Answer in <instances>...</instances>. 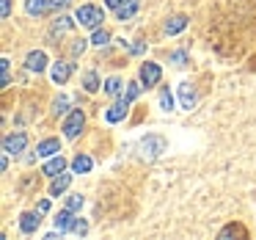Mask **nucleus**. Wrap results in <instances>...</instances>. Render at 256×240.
<instances>
[{
	"instance_id": "f257e3e1",
	"label": "nucleus",
	"mask_w": 256,
	"mask_h": 240,
	"mask_svg": "<svg viewBox=\"0 0 256 240\" xmlns=\"http://www.w3.org/2000/svg\"><path fill=\"white\" fill-rule=\"evenodd\" d=\"M74 20H78L83 28H100V23L105 20V14H102L100 6H91V3H86V6L78 9V14H74Z\"/></svg>"
},
{
	"instance_id": "f03ea898",
	"label": "nucleus",
	"mask_w": 256,
	"mask_h": 240,
	"mask_svg": "<svg viewBox=\"0 0 256 240\" xmlns=\"http://www.w3.org/2000/svg\"><path fill=\"white\" fill-rule=\"evenodd\" d=\"M166 138L162 135H146L144 141H140V155L146 157V160H154V157H160L162 152H166Z\"/></svg>"
},
{
	"instance_id": "7ed1b4c3",
	"label": "nucleus",
	"mask_w": 256,
	"mask_h": 240,
	"mask_svg": "<svg viewBox=\"0 0 256 240\" xmlns=\"http://www.w3.org/2000/svg\"><path fill=\"white\" fill-rule=\"evenodd\" d=\"M83 124H86L83 111H72L66 116V122H64V135H66V138H78L80 130H83Z\"/></svg>"
},
{
	"instance_id": "20e7f679",
	"label": "nucleus",
	"mask_w": 256,
	"mask_h": 240,
	"mask_svg": "<svg viewBox=\"0 0 256 240\" xmlns=\"http://www.w3.org/2000/svg\"><path fill=\"white\" fill-rule=\"evenodd\" d=\"M160 78H162V69H160V64H152V61H146L144 67H140V83L149 89V86H157L160 83Z\"/></svg>"
},
{
	"instance_id": "39448f33",
	"label": "nucleus",
	"mask_w": 256,
	"mask_h": 240,
	"mask_svg": "<svg viewBox=\"0 0 256 240\" xmlns=\"http://www.w3.org/2000/svg\"><path fill=\"white\" fill-rule=\"evenodd\" d=\"M25 144H28V135L25 133L6 135V141H3V152H6V155H20V152L25 149Z\"/></svg>"
},
{
	"instance_id": "423d86ee",
	"label": "nucleus",
	"mask_w": 256,
	"mask_h": 240,
	"mask_svg": "<svg viewBox=\"0 0 256 240\" xmlns=\"http://www.w3.org/2000/svg\"><path fill=\"white\" fill-rule=\"evenodd\" d=\"M69 75H72V64H66V61H56V64H52V69H50L52 83L64 86L69 80Z\"/></svg>"
},
{
	"instance_id": "0eeeda50",
	"label": "nucleus",
	"mask_w": 256,
	"mask_h": 240,
	"mask_svg": "<svg viewBox=\"0 0 256 240\" xmlns=\"http://www.w3.org/2000/svg\"><path fill=\"white\" fill-rule=\"evenodd\" d=\"M42 212L36 210V212H22V215H20V229H22L25 234H34L36 229H39V223H42Z\"/></svg>"
},
{
	"instance_id": "6e6552de",
	"label": "nucleus",
	"mask_w": 256,
	"mask_h": 240,
	"mask_svg": "<svg viewBox=\"0 0 256 240\" xmlns=\"http://www.w3.org/2000/svg\"><path fill=\"white\" fill-rule=\"evenodd\" d=\"M127 111H130V102L118 100V102H113V105L105 111V119H108L110 124H116V122H122V119L127 116Z\"/></svg>"
},
{
	"instance_id": "1a4fd4ad",
	"label": "nucleus",
	"mask_w": 256,
	"mask_h": 240,
	"mask_svg": "<svg viewBox=\"0 0 256 240\" xmlns=\"http://www.w3.org/2000/svg\"><path fill=\"white\" fill-rule=\"evenodd\" d=\"M138 9H140V0H124L122 6L116 9V20L127 23V20H132L135 14H138Z\"/></svg>"
},
{
	"instance_id": "9d476101",
	"label": "nucleus",
	"mask_w": 256,
	"mask_h": 240,
	"mask_svg": "<svg viewBox=\"0 0 256 240\" xmlns=\"http://www.w3.org/2000/svg\"><path fill=\"white\" fill-rule=\"evenodd\" d=\"M66 168V160H64L61 155H52L50 160L44 163V168H42V174H47V177H58V174Z\"/></svg>"
},
{
	"instance_id": "9b49d317",
	"label": "nucleus",
	"mask_w": 256,
	"mask_h": 240,
	"mask_svg": "<svg viewBox=\"0 0 256 240\" xmlns=\"http://www.w3.org/2000/svg\"><path fill=\"white\" fill-rule=\"evenodd\" d=\"M25 67L30 69V72H42V69L47 67V56L42 50H34V53H28V58H25Z\"/></svg>"
},
{
	"instance_id": "f8f14e48",
	"label": "nucleus",
	"mask_w": 256,
	"mask_h": 240,
	"mask_svg": "<svg viewBox=\"0 0 256 240\" xmlns=\"http://www.w3.org/2000/svg\"><path fill=\"white\" fill-rule=\"evenodd\" d=\"M179 102H182L184 111H190L196 105V89L190 83H179Z\"/></svg>"
},
{
	"instance_id": "ddd939ff",
	"label": "nucleus",
	"mask_w": 256,
	"mask_h": 240,
	"mask_svg": "<svg viewBox=\"0 0 256 240\" xmlns=\"http://www.w3.org/2000/svg\"><path fill=\"white\" fill-rule=\"evenodd\" d=\"M58 152H61L58 138H44L39 146H36V155H42V157H52V155H58Z\"/></svg>"
},
{
	"instance_id": "4468645a",
	"label": "nucleus",
	"mask_w": 256,
	"mask_h": 240,
	"mask_svg": "<svg viewBox=\"0 0 256 240\" xmlns=\"http://www.w3.org/2000/svg\"><path fill=\"white\" fill-rule=\"evenodd\" d=\"M72 212H74V210H69V207H66V210H61L56 218H52L58 232H69V229H72V223H74V215H72Z\"/></svg>"
},
{
	"instance_id": "2eb2a0df",
	"label": "nucleus",
	"mask_w": 256,
	"mask_h": 240,
	"mask_svg": "<svg viewBox=\"0 0 256 240\" xmlns=\"http://www.w3.org/2000/svg\"><path fill=\"white\" fill-rule=\"evenodd\" d=\"M69 182H72V174H58V177H52V185H50V193L52 196H61L64 190L69 188Z\"/></svg>"
},
{
	"instance_id": "dca6fc26",
	"label": "nucleus",
	"mask_w": 256,
	"mask_h": 240,
	"mask_svg": "<svg viewBox=\"0 0 256 240\" xmlns=\"http://www.w3.org/2000/svg\"><path fill=\"white\" fill-rule=\"evenodd\" d=\"M184 25H188V17H184V14H176V17L166 20V34L168 36H176L179 31H184Z\"/></svg>"
},
{
	"instance_id": "f3484780",
	"label": "nucleus",
	"mask_w": 256,
	"mask_h": 240,
	"mask_svg": "<svg viewBox=\"0 0 256 240\" xmlns=\"http://www.w3.org/2000/svg\"><path fill=\"white\" fill-rule=\"evenodd\" d=\"M78 23V20H72V17H66V14H61V17H56L52 20V28H50V34L56 36V34H66L72 25Z\"/></svg>"
},
{
	"instance_id": "a211bd4d",
	"label": "nucleus",
	"mask_w": 256,
	"mask_h": 240,
	"mask_svg": "<svg viewBox=\"0 0 256 240\" xmlns=\"http://www.w3.org/2000/svg\"><path fill=\"white\" fill-rule=\"evenodd\" d=\"M91 166H94V160H91L88 155H78V157L72 160V171H74V174H88Z\"/></svg>"
},
{
	"instance_id": "6ab92c4d",
	"label": "nucleus",
	"mask_w": 256,
	"mask_h": 240,
	"mask_svg": "<svg viewBox=\"0 0 256 240\" xmlns=\"http://www.w3.org/2000/svg\"><path fill=\"white\" fill-rule=\"evenodd\" d=\"M25 9H28L30 17H39L50 9V0H25Z\"/></svg>"
},
{
	"instance_id": "aec40b11",
	"label": "nucleus",
	"mask_w": 256,
	"mask_h": 240,
	"mask_svg": "<svg viewBox=\"0 0 256 240\" xmlns=\"http://www.w3.org/2000/svg\"><path fill=\"white\" fill-rule=\"evenodd\" d=\"M122 89H124V83H122V78H116V75L105 80V94H110V97H118V94H122Z\"/></svg>"
},
{
	"instance_id": "412c9836",
	"label": "nucleus",
	"mask_w": 256,
	"mask_h": 240,
	"mask_svg": "<svg viewBox=\"0 0 256 240\" xmlns=\"http://www.w3.org/2000/svg\"><path fill=\"white\" fill-rule=\"evenodd\" d=\"M140 89H144V86H140V83H127V91H124V97H122V100L132 105V102H135V100H138V97H140Z\"/></svg>"
},
{
	"instance_id": "4be33fe9",
	"label": "nucleus",
	"mask_w": 256,
	"mask_h": 240,
	"mask_svg": "<svg viewBox=\"0 0 256 240\" xmlns=\"http://www.w3.org/2000/svg\"><path fill=\"white\" fill-rule=\"evenodd\" d=\"M83 86H86V91H96V89H100V75H96V72H86L83 75Z\"/></svg>"
},
{
	"instance_id": "5701e85b",
	"label": "nucleus",
	"mask_w": 256,
	"mask_h": 240,
	"mask_svg": "<svg viewBox=\"0 0 256 240\" xmlns=\"http://www.w3.org/2000/svg\"><path fill=\"white\" fill-rule=\"evenodd\" d=\"M72 234H78V237H83L86 232H88V223L83 221V218H74V223H72V229H69Z\"/></svg>"
},
{
	"instance_id": "b1692460",
	"label": "nucleus",
	"mask_w": 256,
	"mask_h": 240,
	"mask_svg": "<svg viewBox=\"0 0 256 240\" xmlns=\"http://www.w3.org/2000/svg\"><path fill=\"white\" fill-rule=\"evenodd\" d=\"M160 105H162V111H174V97H171V91H168V89H162Z\"/></svg>"
},
{
	"instance_id": "393cba45",
	"label": "nucleus",
	"mask_w": 256,
	"mask_h": 240,
	"mask_svg": "<svg viewBox=\"0 0 256 240\" xmlns=\"http://www.w3.org/2000/svg\"><path fill=\"white\" fill-rule=\"evenodd\" d=\"M66 105H69V100H66V97H58V100L52 102V113H56V116L66 113Z\"/></svg>"
},
{
	"instance_id": "a878e982",
	"label": "nucleus",
	"mask_w": 256,
	"mask_h": 240,
	"mask_svg": "<svg viewBox=\"0 0 256 240\" xmlns=\"http://www.w3.org/2000/svg\"><path fill=\"white\" fill-rule=\"evenodd\" d=\"M91 42H94V45H108V42H110V34H108V31H94V36H91Z\"/></svg>"
},
{
	"instance_id": "bb28decb",
	"label": "nucleus",
	"mask_w": 256,
	"mask_h": 240,
	"mask_svg": "<svg viewBox=\"0 0 256 240\" xmlns=\"http://www.w3.org/2000/svg\"><path fill=\"white\" fill-rule=\"evenodd\" d=\"M232 234H248L242 226H237V223H232V226H226V229H220V237H232Z\"/></svg>"
},
{
	"instance_id": "cd10ccee",
	"label": "nucleus",
	"mask_w": 256,
	"mask_h": 240,
	"mask_svg": "<svg viewBox=\"0 0 256 240\" xmlns=\"http://www.w3.org/2000/svg\"><path fill=\"white\" fill-rule=\"evenodd\" d=\"M66 207H69V210H74V212H78L80 207H83V196H80V193L69 196V199H66Z\"/></svg>"
},
{
	"instance_id": "c85d7f7f",
	"label": "nucleus",
	"mask_w": 256,
	"mask_h": 240,
	"mask_svg": "<svg viewBox=\"0 0 256 240\" xmlns=\"http://www.w3.org/2000/svg\"><path fill=\"white\" fill-rule=\"evenodd\" d=\"M171 64H176V67H184V64H188V53L184 50H176L171 56Z\"/></svg>"
},
{
	"instance_id": "c756f323",
	"label": "nucleus",
	"mask_w": 256,
	"mask_h": 240,
	"mask_svg": "<svg viewBox=\"0 0 256 240\" xmlns=\"http://www.w3.org/2000/svg\"><path fill=\"white\" fill-rule=\"evenodd\" d=\"M0 69H3V89H6V86L12 83V75H8V58H3V61H0Z\"/></svg>"
},
{
	"instance_id": "7c9ffc66",
	"label": "nucleus",
	"mask_w": 256,
	"mask_h": 240,
	"mask_svg": "<svg viewBox=\"0 0 256 240\" xmlns=\"http://www.w3.org/2000/svg\"><path fill=\"white\" fill-rule=\"evenodd\" d=\"M0 14H3V20H8V14H12V0H0Z\"/></svg>"
},
{
	"instance_id": "2f4dec72",
	"label": "nucleus",
	"mask_w": 256,
	"mask_h": 240,
	"mask_svg": "<svg viewBox=\"0 0 256 240\" xmlns=\"http://www.w3.org/2000/svg\"><path fill=\"white\" fill-rule=\"evenodd\" d=\"M130 53H132V56H144L146 45H144V42H135V45H130Z\"/></svg>"
},
{
	"instance_id": "473e14b6",
	"label": "nucleus",
	"mask_w": 256,
	"mask_h": 240,
	"mask_svg": "<svg viewBox=\"0 0 256 240\" xmlns=\"http://www.w3.org/2000/svg\"><path fill=\"white\" fill-rule=\"evenodd\" d=\"M83 50H86V39H78L72 45V56H83Z\"/></svg>"
},
{
	"instance_id": "72a5a7b5",
	"label": "nucleus",
	"mask_w": 256,
	"mask_h": 240,
	"mask_svg": "<svg viewBox=\"0 0 256 240\" xmlns=\"http://www.w3.org/2000/svg\"><path fill=\"white\" fill-rule=\"evenodd\" d=\"M72 0H50V9H64V6H69Z\"/></svg>"
},
{
	"instance_id": "f704fd0d",
	"label": "nucleus",
	"mask_w": 256,
	"mask_h": 240,
	"mask_svg": "<svg viewBox=\"0 0 256 240\" xmlns=\"http://www.w3.org/2000/svg\"><path fill=\"white\" fill-rule=\"evenodd\" d=\"M122 3H124V0H105V6H108V9H118Z\"/></svg>"
},
{
	"instance_id": "c9c22d12",
	"label": "nucleus",
	"mask_w": 256,
	"mask_h": 240,
	"mask_svg": "<svg viewBox=\"0 0 256 240\" xmlns=\"http://www.w3.org/2000/svg\"><path fill=\"white\" fill-rule=\"evenodd\" d=\"M36 210H39V212H47V210H50V201H39V207H36Z\"/></svg>"
}]
</instances>
